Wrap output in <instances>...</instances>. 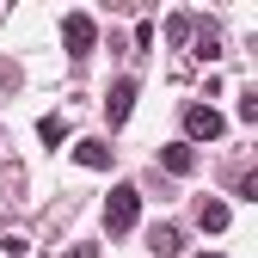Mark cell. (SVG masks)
<instances>
[{
	"instance_id": "cell-1",
	"label": "cell",
	"mask_w": 258,
	"mask_h": 258,
	"mask_svg": "<svg viewBox=\"0 0 258 258\" xmlns=\"http://www.w3.org/2000/svg\"><path fill=\"white\" fill-rule=\"evenodd\" d=\"M136 215H142V190H136V184H111V197H105V228L123 240V234H136Z\"/></svg>"
},
{
	"instance_id": "cell-2",
	"label": "cell",
	"mask_w": 258,
	"mask_h": 258,
	"mask_svg": "<svg viewBox=\"0 0 258 258\" xmlns=\"http://www.w3.org/2000/svg\"><path fill=\"white\" fill-rule=\"evenodd\" d=\"M92 43H99V25H92V13H68V19H61V49H68V55H86Z\"/></svg>"
},
{
	"instance_id": "cell-3",
	"label": "cell",
	"mask_w": 258,
	"mask_h": 258,
	"mask_svg": "<svg viewBox=\"0 0 258 258\" xmlns=\"http://www.w3.org/2000/svg\"><path fill=\"white\" fill-rule=\"evenodd\" d=\"M221 129H228V123H221L215 105H184V136H190V142H215Z\"/></svg>"
},
{
	"instance_id": "cell-4",
	"label": "cell",
	"mask_w": 258,
	"mask_h": 258,
	"mask_svg": "<svg viewBox=\"0 0 258 258\" xmlns=\"http://www.w3.org/2000/svg\"><path fill=\"white\" fill-rule=\"evenodd\" d=\"M129 111H136V80H117V86H111V99H105L111 129H123V123H129Z\"/></svg>"
},
{
	"instance_id": "cell-5",
	"label": "cell",
	"mask_w": 258,
	"mask_h": 258,
	"mask_svg": "<svg viewBox=\"0 0 258 258\" xmlns=\"http://www.w3.org/2000/svg\"><path fill=\"white\" fill-rule=\"evenodd\" d=\"M197 228H203V234H228V228H234L228 203H221V197H203V203H197Z\"/></svg>"
},
{
	"instance_id": "cell-6",
	"label": "cell",
	"mask_w": 258,
	"mask_h": 258,
	"mask_svg": "<svg viewBox=\"0 0 258 258\" xmlns=\"http://www.w3.org/2000/svg\"><path fill=\"white\" fill-rule=\"evenodd\" d=\"M184 246V228H178V221H160V228H148V252L154 258H172Z\"/></svg>"
},
{
	"instance_id": "cell-7",
	"label": "cell",
	"mask_w": 258,
	"mask_h": 258,
	"mask_svg": "<svg viewBox=\"0 0 258 258\" xmlns=\"http://www.w3.org/2000/svg\"><path fill=\"white\" fill-rule=\"evenodd\" d=\"M160 166L178 172V178H190V172H197V154H190V142H166V148H160Z\"/></svg>"
},
{
	"instance_id": "cell-8",
	"label": "cell",
	"mask_w": 258,
	"mask_h": 258,
	"mask_svg": "<svg viewBox=\"0 0 258 258\" xmlns=\"http://www.w3.org/2000/svg\"><path fill=\"white\" fill-rule=\"evenodd\" d=\"M74 160H80V166H92V172H105V166H111V142H80Z\"/></svg>"
},
{
	"instance_id": "cell-9",
	"label": "cell",
	"mask_w": 258,
	"mask_h": 258,
	"mask_svg": "<svg viewBox=\"0 0 258 258\" xmlns=\"http://www.w3.org/2000/svg\"><path fill=\"white\" fill-rule=\"evenodd\" d=\"M37 136H43V148H61V142H68V123H61V117H43Z\"/></svg>"
},
{
	"instance_id": "cell-10",
	"label": "cell",
	"mask_w": 258,
	"mask_h": 258,
	"mask_svg": "<svg viewBox=\"0 0 258 258\" xmlns=\"http://www.w3.org/2000/svg\"><path fill=\"white\" fill-rule=\"evenodd\" d=\"M190 43H197V55H203V61H215V55H221V37H215L209 25H197V37H190Z\"/></svg>"
},
{
	"instance_id": "cell-11",
	"label": "cell",
	"mask_w": 258,
	"mask_h": 258,
	"mask_svg": "<svg viewBox=\"0 0 258 258\" xmlns=\"http://www.w3.org/2000/svg\"><path fill=\"white\" fill-rule=\"evenodd\" d=\"M166 31H172V43H178V49H184V43H190V31H197V25H190V19H184V13H178V19H172V25H166Z\"/></svg>"
},
{
	"instance_id": "cell-12",
	"label": "cell",
	"mask_w": 258,
	"mask_h": 258,
	"mask_svg": "<svg viewBox=\"0 0 258 258\" xmlns=\"http://www.w3.org/2000/svg\"><path fill=\"white\" fill-rule=\"evenodd\" d=\"M0 246H7V258H25V252H31V240H25V234H7Z\"/></svg>"
},
{
	"instance_id": "cell-13",
	"label": "cell",
	"mask_w": 258,
	"mask_h": 258,
	"mask_svg": "<svg viewBox=\"0 0 258 258\" xmlns=\"http://www.w3.org/2000/svg\"><path fill=\"white\" fill-rule=\"evenodd\" d=\"M68 258H99V246H74V252H68Z\"/></svg>"
},
{
	"instance_id": "cell-14",
	"label": "cell",
	"mask_w": 258,
	"mask_h": 258,
	"mask_svg": "<svg viewBox=\"0 0 258 258\" xmlns=\"http://www.w3.org/2000/svg\"><path fill=\"white\" fill-rule=\"evenodd\" d=\"M203 258H221V252H203Z\"/></svg>"
}]
</instances>
